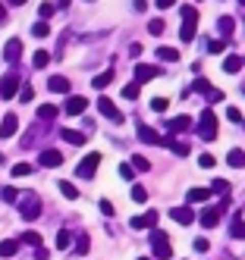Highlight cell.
<instances>
[{
	"label": "cell",
	"instance_id": "8992f818",
	"mask_svg": "<svg viewBox=\"0 0 245 260\" xmlns=\"http://www.w3.org/2000/svg\"><path fill=\"white\" fill-rule=\"evenodd\" d=\"M16 94H19V76H16V72H7V76L0 79V98L13 101Z\"/></svg>",
	"mask_w": 245,
	"mask_h": 260
},
{
	"label": "cell",
	"instance_id": "ffe728a7",
	"mask_svg": "<svg viewBox=\"0 0 245 260\" xmlns=\"http://www.w3.org/2000/svg\"><path fill=\"white\" fill-rule=\"evenodd\" d=\"M207 198H211V188H192V191L185 194V201H188V204H204Z\"/></svg>",
	"mask_w": 245,
	"mask_h": 260
},
{
	"label": "cell",
	"instance_id": "ac0fdd59",
	"mask_svg": "<svg viewBox=\"0 0 245 260\" xmlns=\"http://www.w3.org/2000/svg\"><path fill=\"white\" fill-rule=\"evenodd\" d=\"M188 125H192V119H188V116H173V119L167 122V128H170L173 135H176V132H185Z\"/></svg>",
	"mask_w": 245,
	"mask_h": 260
},
{
	"label": "cell",
	"instance_id": "d4e9b609",
	"mask_svg": "<svg viewBox=\"0 0 245 260\" xmlns=\"http://www.w3.org/2000/svg\"><path fill=\"white\" fill-rule=\"evenodd\" d=\"M226 163H230V166H236V170H239V166H245V151H239V147H233V151L226 154Z\"/></svg>",
	"mask_w": 245,
	"mask_h": 260
},
{
	"label": "cell",
	"instance_id": "74e56055",
	"mask_svg": "<svg viewBox=\"0 0 245 260\" xmlns=\"http://www.w3.org/2000/svg\"><path fill=\"white\" fill-rule=\"evenodd\" d=\"M164 28H167V22H164V19H151V22H148V31L154 35V38H157V35H164Z\"/></svg>",
	"mask_w": 245,
	"mask_h": 260
},
{
	"label": "cell",
	"instance_id": "f1b7e54d",
	"mask_svg": "<svg viewBox=\"0 0 245 260\" xmlns=\"http://www.w3.org/2000/svg\"><path fill=\"white\" fill-rule=\"evenodd\" d=\"M132 170H135V173H148V170H151V163H148V157L135 154V157H132Z\"/></svg>",
	"mask_w": 245,
	"mask_h": 260
},
{
	"label": "cell",
	"instance_id": "5b68a950",
	"mask_svg": "<svg viewBox=\"0 0 245 260\" xmlns=\"http://www.w3.org/2000/svg\"><path fill=\"white\" fill-rule=\"evenodd\" d=\"M226 207H230L226 201H220L217 207H204V210H201V216H198V219H201V226H204V229H214L217 222H220V216H223V210H226Z\"/></svg>",
	"mask_w": 245,
	"mask_h": 260
},
{
	"label": "cell",
	"instance_id": "c3c4849f",
	"mask_svg": "<svg viewBox=\"0 0 245 260\" xmlns=\"http://www.w3.org/2000/svg\"><path fill=\"white\" fill-rule=\"evenodd\" d=\"M195 91H201V94H207V91H211V85H207V79H195Z\"/></svg>",
	"mask_w": 245,
	"mask_h": 260
},
{
	"label": "cell",
	"instance_id": "7402d4cb",
	"mask_svg": "<svg viewBox=\"0 0 245 260\" xmlns=\"http://www.w3.org/2000/svg\"><path fill=\"white\" fill-rule=\"evenodd\" d=\"M88 248H91V238H88V232H79L75 235V254H88Z\"/></svg>",
	"mask_w": 245,
	"mask_h": 260
},
{
	"label": "cell",
	"instance_id": "11a10c76",
	"mask_svg": "<svg viewBox=\"0 0 245 260\" xmlns=\"http://www.w3.org/2000/svg\"><path fill=\"white\" fill-rule=\"evenodd\" d=\"M101 213H104V216H113V204H110V201H101Z\"/></svg>",
	"mask_w": 245,
	"mask_h": 260
},
{
	"label": "cell",
	"instance_id": "d590c367",
	"mask_svg": "<svg viewBox=\"0 0 245 260\" xmlns=\"http://www.w3.org/2000/svg\"><path fill=\"white\" fill-rule=\"evenodd\" d=\"M22 245H32V248H41V235H38V232H22Z\"/></svg>",
	"mask_w": 245,
	"mask_h": 260
},
{
	"label": "cell",
	"instance_id": "d6a6232c",
	"mask_svg": "<svg viewBox=\"0 0 245 260\" xmlns=\"http://www.w3.org/2000/svg\"><path fill=\"white\" fill-rule=\"evenodd\" d=\"M63 141H69V144H85V135L82 132H72V128H63Z\"/></svg>",
	"mask_w": 245,
	"mask_h": 260
},
{
	"label": "cell",
	"instance_id": "60d3db41",
	"mask_svg": "<svg viewBox=\"0 0 245 260\" xmlns=\"http://www.w3.org/2000/svg\"><path fill=\"white\" fill-rule=\"evenodd\" d=\"M167 107H170L167 98H154V101H151V110H154V113H167Z\"/></svg>",
	"mask_w": 245,
	"mask_h": 260
},
{
	"label": "cell",
	"instance_id": "277c9868",
	"mask_svg": "<svg viewBox=\"0 0 245 260\" xmlns=\"http://www.w3.org/2000/svg\"><path fill=\"white\" fill-rule=\"evenodd\" d=\"M198 122H201V125H198L201 138H204V141H214V138H217V116H214V110H204Z\"/></svg>",
	"mask_w": 245,
	"mask_h": 260
},
{
	"label": "cell",
	"instance_id": "6f0895ef",
	"mask_svg": "<svg viewBox=\"0 0 245 260\" xmlns=\"http://www.w3.org/2000/svg\"><path fill=\"white\" fill-rule=\"evenodd\" d=\"M142 50H145L142 44H129V53H132V57H142Z\"/></svg>",
	"mask_w": 245,
	"mask_h": 260
},
{
	"label": "cell",
	"instance_id": "836d02e7",
	"mask_svg": "<svg viewBox=\"0 0 245 260\" xmlns=\"http://www.w3.org/2000/svg\"><path fill=\"white\" fill-rule=\"evenodd\" d=\"M19 251V241H0V257H13Z\"/></svg>",
	"mask_w": 245,
	"mask_h": 260
},
{
	"label": "cell",
	"instance_id": "ba28073f",
	"mask_svg": "<svg viewBox=\"0 0 245 260\" xmlns=\"http://www.w3.org/2000/svg\"><path fill=\"white\" fill-rule=\"evenodd\" d=\"M98 110H101V113H104L110 122H123V113L117 110V104H113L110 98H98Z\"/></svg>",
	"mask_w": 245,
	"mask_h": 260
},
{
	"label": "cell",
	"instance_id": "7c38bea8",
	"mask_svg": "<svg viewBox=\"0 0 245 260\" xmlns=\"http://www.w3.org/2000/svg\"><path fill=\"white\" fill-rule=\"evenodd\" d=\"M16 128H19V116H16V113H7L4 122H0V138H13Z\"/></svg>",
	"mask_w": 245,
	"mask_h": 260
},
{
	"label": "cell",
	"instance_id": "603a6c76",
	"mask_svg": "<svg viewBox=\"0 0 245 260\" xmlns=\"http://www.w3.org/2000/svg\"><path fill=\"white\" fill-rule=\"evenodd\" d=\"M57 113H60V110H57L53 104H41V107H38V119H44V122H50Z\"/></svg>",
	"mask_w": 245,
	"mask_h": 260
},
{
	"label": "cell",
	"instance_id": "8d00e7d4",
	"mask_svg": "<svg viewBox=\"0 0 245 260\" xmlns=\"http://www.w3.org/2000/svg\"><path fill=\"white\" fill-rule=\"evenodd\" d=\"M47 31H50V25L41 19V22H35L32 25V35H35V38H47Z\"/></svg>",
	"mask_w": 245,
	"mask_h": 260
},
{
	"label": "cell",
	"instance_id": "681fc988",
	"mask_svg": "<svg viewBox=\"0 0 245 260\" xmlns=\"http://www.w3.org/2000/svg\"><path fill=\"white\" fill-rule=\"evenodd\" d=\"M226 119H230V122H242V113L236 107H230V110H226Z\"/></svg>",
	"mask_w": 245,
	"mask_h": 260
},
{
	"label": "cell",
	"instance_id": "94428289",
	"mask_svg": "<svg viewBox=\"0 0 245 260\" xmlns=\"http://www.w3.org/2000/svg\"><path fill=\"white\" fill-rule=\"evenodd\" d=\"M35 260H47V251H44V248H38V254H35Z\"/></svg>",
	"mask_w": 245,
	"mask_h": 260
},
{
	"label": "cell",
	"instance_id": "484cf974",
	"mask_svg": "<svg viewBox=\"0 0 245 260\" xmlns=\"http://www.w3.org/2000/svg\"><path fill=\"white\" fill-rule=\"evenodd\" d=\"M230 235H233V238H239V241L245 238V219H242V216H236V219H233V226H230Z\"/></svg>",
	"mask_w": 245,
	"mask_h": 260
},
{
	"label": "cell",
	"instance_id": "9f6ffc18",
	"mask_svg": "<svg viewBox=\"0 0 245 260\" xmlns=\"http://www.w3.org/2000/svg\"><path fill=\"white\" fill-rule=\"evenodd\" d=\"M129 226H132V229H148V226H145V219H142V216H132V222H129Z\"/></svg>",
	"mask_w": 245,
	"mask_h": 260
},
{
	"label": "cell",
	"instance_id": "1f68e13d",
	"mask_svg": "<svg viewBox=\"0 0 245 260\" xmlns=\"http://www.w3.org/2000/svg\"><path fill=\"white\" fill-rule=\"evenodd\" d=\"M60 191H63V198H69V201H79V188H75L72 182H60Z\"/></svg>",
	"mask_w": 245,
	"mask_h": 260
},
{
	"label": "cell",
	"instance_id": "be15d7a7",
	"mask_svg": "<svg viewBox=\"0 0 245 260\" xmlns=\"http://www.w3.org/2000/svg\"><path fill=\"white\" fill-rule=\"evenodd\" d=\"M0 22H7V7L0 4Z\"/></svg>",
	"mask_w": 245,
	"mask_h": 260
},
{
	"label": "cell",
	"instance_id": "7dc6e473",
	"mask_svg": "<svg viewBox=\"0 0 245 260\" xmlns=\"http://www.w3.org/2000/svg\"><path fill=\"white\" fill-rule=\"evenodd\" d=\"M142 219H145V226H148V229H154V226H157V210H148Z\"/></svg>",
	"mask_w": 245,
	"mask_h": 260
},
{
	"label": "cell",
	"instance_id": "2e32d148",
	"mask_svg": "<svg viewBox=\"0 0 245 260\" xmlns=\"http://www.w3.org/2000/svg\"><path fill=\"white\" fill-rule=\"evenodd\" d=\"M139 138H142L145 144H164V138H160L151 125H139Z\"/></svg>",
	"mask_w": 245,
	"mask_h": 260
},
{
	"label": "cell",
	"instance_id": "d6986e66",
	"mask_svg": "<svg viewBox=\"0 0 245 260\" xmlns=\"http://www.w3.org/2000/svg\"><path fill=\"white\" fill-rule=\"evenodd\" d=\"M233 28H236L233 16H220V19H217V31L223 35V38H230V35H233Z\"/></svg>",
	"mask_w": 245,
	"mask_h": 260
},
{
	"label": "cell",
	"instance_id": "4dcf8cb0",
	"mask_svg": "<svg viewBox=\"0 0 245 260\" xmlns=\"http://www.w3.org/2000/svg\"><path fill=\"white\" fill-rule=\"evenodd\" d=\"M69 241H72V232H69V229H60V232H57V248H60V251L69 248Z\"/></svg>",
	"mask_w": 245,
	"mask_h": 260
},
{
	"label": "cell",
	"instance_id": "7a4b0ae2",
	"mask_svg": "<svg viewBox=\"0 0 245 260\" xmlns=\"http://www.w3.org/2000/svg\"><path fill=\"white\" fill-rule=\"evenodd\" d=\"M41 210H44V204L38 201V194H25V198H22V204H19V213H22V219H25V222L38 219V216H41Z\"/></svg>",
	"mask_w": 245,
	"mask_h": 260
},
{
	"label": "cell",
	"instance_id": "9a60e30c",
	"mask_svg": "<svg viewBox=\"0 0 245 260\" xmlns=\"http://www.w3.org/2000/svg\"><path fill=\"white\" fill-rule=\"evenodd\" d=\"M164 147H170V151H173L176 157H188V144H185V141H176L173 135L164 138Z\"/></svg>",
	"mask_w": 245,
	"mask_h": 260
},
{
	"label": "cell",
	"instance_id": "ee69618b",
	"mask_svg": "<svg viewBox=\"0 0 245 260\" xmlns=\"http://www.w3.org/2000/svg\"><path fill=\"white\" fill-rule=\"evenodd\" d=\"M204 98H207V104H220V101H223V91H220V88H211Z\"/></svg>",
	"mask_w": 245,
	"mask_h": 260
},
{
	"label": "cell",
	"instance_id": "4fadbf2b",
	"mask_svg": "<svg viewBox=\"0 0 245 260\" xmlns=\"http://www.w3.org/2000/svg\"><path fill=\"white\" fill-rule=\"evenodd\" d=\"M85 110H88V101H85L82 94H75V98L66 101V113H69V116H82Z\"/></svg>",
	"mask_w": 245,
	"mask_h": 260
},
{
	"label": "cell",
	"instance_id": "91938a15",
	"mask_svg": "<svg viewBox=\"0 0 245 260\" xmlns=\"http://www.w3.org/2000/svg\"><path fill=\"white\" fill-rule=\"evenodd\" d=\"M132 7H135V10H139V13H142V10H145V7H148V0H135V4H132Z\"/></svg>",
	"mask_w": 245,
	"mask_h": 260
},
{
	"label": "cell",
	"instance_id": "44dd1931",
	"mask_svg": "<svg viewBox=\"0 0 245 260\" xmlns=\"http://www.w3.org/2000/svg\"><path fill=\"white\" fill-rule=\"evenodd\" d=\"M239 69H242V57H236V53H230V57L223 60V72H230V76H236Z\"/></svg>",
	"mask_w": 245,
	"mask_h": 260
},
{
	"label": "cell",
	"instance_id": "f6af8a7d",
	"mask_svg": "<svg viewBox=\"0 0 245 260\" xmlns=\"http://www.w3.org/2000/svg\"><path fill=\"white\" fill-rule=\"evenodd\" d=\"M0 198H4L7 204H16V201H19V191H16V188H4V191H0Z\"/></svg>",
	"mask_w": 245,
	"mask_h": 260
},
{
	"label": "cell",
	"instance_id": "03108f58",
	"mask_svg": "<svg viewBox=\"0 0 245 260\" xmlns=\"http://www.w3.org/2000/svg\"><path fill=\"white\" fill-rule=\"evenodd\" d=\"M239 4H242V7H245V0H239Z\"/></svg>",
	"mask_w": 245,
	"mask_h": 260
},
{
	"label": "cell",
	"instance_id": "f546056e",
	"mask_svg": "<svg viewBox=\"0 0 245 260\" xmlns=\"http://www.w3.org/2000/svg\"><path fill=\"white\" fill-rule=\"evenodd\" d=\"M132 201H135V204H148V188H145V185H132Z\"/></svg>",
	"mask_w": 245,
	"mask_h": 260
},
{
	"label": "cell",
	"instance_id": "4316f807",
	"mask_svg": "<svg viewBox=\"0 0 245 260\" xmlns=\"http://www.w3.org/2000/svg\"><path fill=\"white\" fill-rule=\"evenodd\" d=\"M110 82H113V69H107V72H101V76H94V79H91L94 88H107Z\"/></svg>",
	"mask_w": 245,
	"mask_h": 260
},
{
	"label": "cell",
	"instance_id": "680465c9",
	"mask_svg": "<svg viewBox=\"0 0 245 260\" xmlns=\"http://www.w3.org/2000/svg\"><path fill=\"white\" fill-rule=\"evenodd\" d=\"M154 4H157L160 10H170V7H173V4H176V0H154Z\"/></svg>",
	"mask_w": 245,
	"mask_h": 260
},
{
	"label": "cell",
	"instance_id": "f35d334b",
	"mask_svg": "<svg viewBox=\"0 0 245 260\" xmlns=\"http://www.w3.org/2000/svg\"><path fill=\"white\" fill-rule=\"evenodd\" d=\"M13 176H16V179L32 176V163H16V166H13Z\"/></svg>",
	"mask_w": 245,
	"mask_h": 260
},
{
	"label": "cell",
	"instance_id": "db71d44e",
	"mask_svg": "<svg viewBox=\"0 0 245 260\" xmlns=\"http://www.w3.org/2000/svg\"><path fill=\"white\" fill-rule=\"evenodd\" d=\"M223 47H226L223 41H211V44H207V50H211V53H223Z\"/></svg>",
	"mask_w": 245,
	"mask_h": 260
},
{
	"label": "cell",
	"instance_id": "e0dca14e",
	"mask_svg": "<svg viewBox=\"0 0 245 260\" xmlns=\"http://www.w3.org/2000/svg\"><path fill=\"white\" fill-rule=\"evenodd\" d=\"M195 25H198V19H182V28H179V38L188 44V41H192L195 38Z\"/></svg>",
	"mask_w": 245,
	"mask_h": 260
},
{
	"label": "cell",
	"instance_id": "52a82bcc",
	"mask_svg": "<svg viewBox=\"0 0 245 260\" xmlns=\"http://www.w3.org/2000/svg\"><path fill=\"white\" fill-rule=\"evenodd\" d=\"M170 219L179 222V226H192V222H195V210L192 207H170Z\"/></svg>",
	"mask_w": 245,
	"mask_h": 260
},
{
	"label": "cell",
	"instance_id": "cb8c5ba5",
	"mask_svg": "<svg viewBox=\"0 0 245 260\" xmlns=\"http://www.w3.org/2000/svg\"><path fill=\"white\" fill-rule=\"evenodd\" d=\"M157 60H164V63H176V60H179V50H173V47H157Z\"/></svg>",
	"mask_w": 245,
	"mask_h": 260
},
{
	"label": "cell",
	"instance_id": "5bb4252c",
	"mask_svg": "<svg viewBox=\"0 0 245 260\" xmlns=\"http://www.w3.org/2000/svg\"><path fill=\"white\" fill-rule=\"evenodd\" d=\"M47 88L53 91V94H66V91H69V79L66 76H50L47 79Z\"/></svg>",
	"mask_w": 245,
	"mask_h": 260
},
{
	"label": "cell",
	"instance_id": "30bf717a",
	"mask_svg": "<svg viewBox=\"0 0 245 260\" xmlns=\"http://www.w3.org/2000/svg\"><path fill=\"white\" fill-rule=\"evenodd\" d=\"M19 57H22V41H19V38H10L7 47H4V60H7V63H16Z\"/></svg>",
	"mask_w": 245,
	"mask_h": 260
},
{
	"label": "cell",
	"instance_id": "6da1fadb",
	"mask_svg": "<svg viewBox=\"0 0 245 260\" xmlns=\"http://www.w3.org/2000/svg\"><path fill=\"white\" fill-rule=\"evenodd\" d=\"M148 238H151V245H154V257L157 260H170V257H173V248H170V241H167V232L151 229Z\"/></svg>",
	"mask_w": 245,
	"mask_h": 260
},
{
	"label": "cell",
	"instance_id": "83f0119b",
	"mask_svg": "<svg viewBox=\"0 0 245 260\" xmlns=\"http://www.w3.org/2000/svg\"><path fill=\"white\" fill-rule=\"evenodd\" d=\"M47 63H50V53H47V50H38L35 57H32V66H35V69H44Z\"/></svg>",
	"mask_w": 245,
	"mask_h": 260
},
{
	"label": "cell",
	"instance_id": "ab89813d",
	"mask_svg": "<svg viewBox=\"0 0 245 260\" xmlns=\"http://www.w3.org/2000/svg\"><path fill=\"white\" fill-rule=\"evenodd\" d=\"M211 191H217V194H230V182H226V179H214Z\"/></svg>",
	"mask_w": 245,
	"mask_h": 260
},
{
	"label": "cell",
	"instance_id": "3957f363",
	"mask_svg": "<svg viewBox=\"0 0 245 260\" xmlns=\"http://www.w3.org/2000/svg\"><path fill=\"white\" fill-rule=\"evenodd\" d=\"M98 166H101V154H98V151H91L88 157H82L79 166H75V176H79V179H91L94 173H98Z\"/></svg>",
	"mask_w": 245,
	"mask_h": 260
},
{
	"label": "cell",
	"instance_id": "bcb514c9",
	"mask_svg": "<svg viewBox=\"0 0 245 260\" xmlns=\"http://www.w3.org/2000/svg\"><path fill=\"white\" fill-rule=\"evenodd\" d=\"M53 10H57V7H53V4H47V0H44V4H41V10H38V13H41V19L47 22L50 16H53Z\"/></svg>",
	"mask_w": 245,
	"mask_h": 260
},
{
	"label": "cell",
	"instance_id": "e575fe53",
	"mask_svg": "<svg viewBox=\"0 0 245 260\" xmlns=\"http://www.w3.org/2000/svg\"><path fill=\"white\" fill-rule=\"evenodd\" d=\"M139 88H142L139 82H129V85L123 88V98H126V101H135V98H139Z\"/></svg>",
	"mask_w": 245,
	"mask_h": 260
},
{
	"label": "cell",
	"instance_id": "f907efd6",
	"mask_svg": "<svg viewBox=\"0 0 245 260\" xmlns=\"http://www.w3.org/2000/svg\"><path fill=\"white\" fill-rule=\"evenodd\" d=\"M198 163H201V166H204V170H211V166H214V163H217V160H214V157H211V154H201V157H198Z\"/></svg>",
	"mask_w": 245,
	"mask_h": 260
},
{
	"label": "cell",
	"instance_id": "e7e4bbea",
	"mask_svg": "<svg viewBox=\"0 0 245 260\" xmlns=\"http://www.w3.org/2000/svg\"><path fill=\"white\" fill-rule=\"evenodd\" d=\"M139 260H151V257H139Z\"/></svg>",
	"mask_w": 245,
	"mask_h": 260
},
{
	"label": "cell",
	"instance_id": "b9f144b4",
	"mask_svg": "<svg viewBox=\"0 0 245 260\" xmlns=\"http://www.w3.org/2000/svg\"><path fill=\"white\" fill-rule=\"evenodd\" d=\"M19 101H22V104H29L32 98H35V91H32V85H22V88H19V94H16Z\"/></svg>",
	"mask_w": 245,
	"mask_h": 260
},
{
	"label": "cell",
	"instance_id": "9c48e42d",
	"mask_svg": "<svg viewBox=\"0 0 245 260\" xmlns=\"http://www.w3.org/2000/svg\"><path fill=\"white\" fill-rule=\"evenodd\" d=\"M157 76H160V66H145V63L135 66V82H139V85H145V82H151V79H157Z\"/></svg>",
	"mask_w": 245,
	"mask_h": 260
},
{
	"label": "cell",
	"instance_id": "f5cc1de1",
	"mask_svg": "<svg viewBox=\"0 0 245 260\" xmlns=\"http://www.w3.org/2000/svg\"><path fill=\"white\" fill-rule=\"evenodd\" d=\"M182 19H198V10L195 7H182Z\"/></svg>",
	"mask_w": 245,
	"mask_h": 260
},
{
	"label": "cell",
	"instance_id": "6125c7cd",
	"mask_svg": "<svg viewBox=\"0 0 245 260\" xmlns=\"http://www.w3.org/2000/svg\"><path fill=\"white\" fill-rule=\"evenodd\" d=\"M7 4H10V7H25L29 0H7Z\"/></svg>",
	"mask_w": 245,
	"mask_h": 260
},
{
	"label": "cell",
	"instance_id": "7bdbcfd3",
	"mask_svg": "<svg viewBox=\"0 0 245 260\" xmlns=\"http://www.w3.org/2000/svg\"><path fill=\"white\" fill-rule=\"evenodd\" d=\"M120 176H123L126 182H132V179H135V170H132V163H120Z\"/></svg>",
	"mask_w": 245,
	"mask_h": 260
},
{
	"label": "cell",
	"instance_id": "8fae6325",
	"mask_svg": "<svg viewBox=\"0 0 245 260\" xmlns=\"http://www.w3.org/2000/svg\"><path fill=\"white\" fill-rule=\"evenodd\" d=\"M38 163H41V166H60L63 163V154L53 151V147H44V151L38 154Z\"/></svg>",
	"mask_w": 245,
	"mask_h": 260
},
{
	"label": "cell",
	"instance_id": "816d5d0a",
	"mask_svg": "<svg viewBox=\"0 0 245 260\" xmlns=\"http://www.w3.org/2000/svg\"><path fill=\"white\" fill-rule=\"evenodd\" d=\"M207 248H211V241H207V238H195V251L198 254H204Z\"/></svg>",
	"mask_w": 245,
	"mask_h": 260
}]
</instances>
